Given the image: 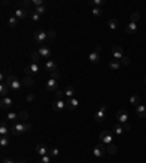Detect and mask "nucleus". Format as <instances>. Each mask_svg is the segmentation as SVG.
Instances as JSON below:
<instances>
[{
    "mask_svg": "<svg viewBox=\"0 0 146 163\" xmlns=\"http://www.w3.org/2000/svg\"><path fill=\"white\" fill-rule=\"evenodd\" d=\"M31 128H32V125H31L29 122H16V124L10 128V134H12V135H21V134L28 133Z\"/></svg>",
    "mask_w": 146,
    "mask_h": 163,
    "instance_id": "obj_1",
    "label": "nucleus"
},
{
    "mask_svg": "<svg viewBox=\"0 0 146 163\" xmlns=\"http://www.w3.org/2000/svg\"><path fill=\"white\" fill-rule=\"evenodd\" d=\"M34 41H35V44L38 47H42L44 42L47 41V32H44V31H41V29L35 31V32H34Z\"/></svg>",
    "mask_w": 146,
    "mask_h": 163,
    "instance_id": "obj_2",
    "label": "nucleus"
},
{
    "mask_svg": "<svg viewBox=\"0 0 146 163\" xmlns=\"http://www.w3.org/2000/svg\"><path fill=\"white\" fill-rule=\"evenodd\" d=\"M105 111H107V105L102 103V105L99 106V109L97 111V114H95V121L97 122L104 121V120H105Z\"/></svg>",
    "mask_w": 146,
    "mask_h": 163,
    "instance_id": "obj_3",
    "label": "nucleus"
},
{
    "mask_svg": "<svg viewBox=\"0 0 146 163\" xmlns=\"http://www.w3.org/2000/svg\"><path fill=\"white\" fill-rule=\"evenodd\" d=\"M105 152H107V147L104 146V143H99V144H97V146H95V149H94V152H92V153H94V156H95V157H102Z\"/></svg>",
    "mask_w": 146,
    "mask_h": 163,
    "instance_id": "obj_4",
    "label": "nucleus"
},
{
    "mask_svg": "<svg viewBox=\"0 0 146 163\" xmlns=\"http://www.w3.org/2000/svg\"><path fill=\"white\" fill-rule=\"evenodd\" d=\"M99 140H101V143L111 144V143H112V133H111V131H102V133L99 134Z\"/></svg>",
    "mask_w": 146,
    "mask_h": 163,
    "instance_id": "obj_5",
    "label": "nucleus"
},
{
    "mask_svg": "<svg viewBox=\"0 0 146 163\" xmlns=\"http://www.w3.org/2000/svg\"><path fill=\"white\" fill-rule=\"evenodd\" d=\"M19 21H22V19H25V18H28L29 15H31V12L28 10V9H25V7H21V9H18V10H15V13H13Z\"/></svg>",
    "mask_w": 146,
    "mask_h": 163,
    "instance_id": "obj_6",
    "label": "nucleus"
},
{
    "mask_svg": "<svg viewBox=\"0 0 146 163\" xmlns=\"http://www.w3.org/2000/svg\"><path fill=\"white\" fill-rule=\"evenodd\" d=\"M111 52H112V55H114V60H121L123 57H124V54H123V48L120 47V45H114L112 47V50H111Z\"/></svg>",
    "mask_w": 146,
    "mask_h": 163,
    "instance_id": "obj_7",
    "label": "nucleus"
},
{
    "mask_svg": "<svg viewBox=\"0 0 146 163\" xmlns=\"http://www.w3.org/2000/svg\"><path fill=\"white\" fill-rule=\"evenodd\" d=\"M45 90H48V92H57V90H59L57 80H54V79H48L47 83H45Z\"/></svg>",
    "mask_w": 146,
    "mask_h": 163,
    "instance_id": "obj_8",
    "label": "nucleus"
},
{
    "mask_svg": "<svg viewBox=\"0 0 146 163\" xmlns=\"http://www.w3.org/2000/svg\"><path fill=\"white\" fill-rule=\"evenodd\" d=\"M38 52H39V55L42 57V58H50L51 57V50H50V47H45V45H42V47H38Z\"/></svg>",
    "mask_w": 146,
    "mask_h": 163,
    "instance_id": "obj_9",
    "label": "nucleus"
},
{
    "mask_svg": "<svg viewBox=\"0 0 146 163\" xmlns=\"http://www.w3.org/2000/svg\"><path fill=\"white\" fill-rule=\"evenodd\" d=\"M89 61H91L92 64L99 63V61H101V52L97 51V50H94L92 52H89Z\"/></svg>",
    "mask_w": 146,
    "mask_h": 163,
    "instance_id": "obj_10",
    "label": "nucleus"
},
{
    "mask_svg": "<svg viewBox=\"0 0 146 163\" xmlns=\"http://www.w3.org/2000/svg\"><path fill=\"white\" fill-rule=\"evenodd\" d=\"M67 108V103H66V101L63 99V101H54L53 102V109L54 111H63V109H66Z\"/></svg>",
    "mask_w": 146,
    "mask_h": 163,
    "instance_id": "obj_11",
    "label": "nucleus"
},
{
    "mask_svg": "<svg viewBox=\"0 0 146 163\" xmlns=\"http://www.w3.org/2000/svg\"><path fill=\"white\" fill-rule=\"evenodd\" d=\"M129 120V115H127V112L124 111V109H120L118 112H117V121L120 122V124H126Z\"/></svg>",
    "mask_w": 146,
    "mask_h": 163,
    "instance_id": "obj_12",
    "label": "nucleus"
},
{
    "mask_svg": "<svg viewBox=\"0 0 146 163\" xmlns=\"http://www.w3.org/2000/svg\"><path fill=\"white\" fill-rule=\"evenodd\" d=\"M35 152L39 154V156H41V157H42V156H47L50 150H48V149H47V147H45L42 143H38V144H36V147H35Z\"/></svg>",
    "mask_w": 146,
    "mask_h": 163,
    "instance_id": "obj_13",
    "label": "nucleus"
},
{
    "mask_svg": "<svg viewBox=\"0 0 146 163\" xmlns=\"http://www.w3.org/2000/svg\"><path fill=\"white\" fill-rule=\"evenodd\" d=\"M66 103H67V109L73 111V109H76V108L79 106V99L74 96L72 99H66Z\"/></svg>",
    "mask_w": 146,
    "mask_h": 163,
    "instance_id": "obj_14",
    "label": "nucleus"
},
{
    "mask_svg": "<svg viewBox=\"0 0 146 163\" xmlns=\"http://www.w3.org/2000/svg\"><path fill=\"white\" fill-rule=\"evenodd\" d=\"M44 69H45L48 73H51V72L57 70V63H56L54 60H48V61L44 64Z\"/></svg>",
    "mask_w": 146,
    "mask_h": 163,
    "instance_id": "obj_15",
    "label": "nucleus"
},
{
    "mask_svg": "<svg viewBox=\"0 0 146 163\" xmlns=\"http://www.w3.org/2000/svg\"><path fill=\"white\" fill-rule=\"evenodd\" d=\"M0 106H1V109H7V108L13 106V101H12V98H9V96L3 98L1 102H0Z\"/></svg>",
    "mask_w": 146,
    "mask_h": 163,
    "instance_id": "obj_16",
    "label": "nucleus"
},
{
    "mask_svg": "<svg viewBox=\"0 0 146 163\" xmlns=\"http://www.w3.org/2000/svg\"><path fill=\"white\" fill-rule=\"evenodd\" d=\"M64 96H66L67 99H72V98L76 96V90H74L73 86H67V87L64 89Z\"/></svg>",
    "mask_w": 146,
    "mask_h": 163,
    "instance_id": "obj_17",
    "label": "nucleus"
},
{
    "mask_svg": "<svg viewBox=\"0 0 146 163\" xmlns=\"http://www.w3.org/2000/svg\"><path fill=\"white\" fill-rule=\"evenodd\" d=\"M126 32H127V34H130V35L136 34V32H137V23H135V22H130V23L126 26Z\"/></svg>",
    "mask_w": 146,
    "mask_h": 163,
    "instance_id": "obj_18",
    "label": "nucleus"
},
{
    "mask_svg": "<svg viewBox=\"0 0 146 163\" xmlns=\"http://www.w3.org/2000/svg\"><path fill=\"white\" fill-rule=\"evenodd\" d=\"M9 133H10V130L7 128L6 120H4V121H1V125H0V135H1V137H7Z\"/></svg>",
    "mask_w": 146,
    "mask_h": 163,
    "instance_id": "obj_19",
    "label": "nucleus"
},
{
    "mask_svg": "<svg viewBox=\"0 0 146 163\" xmlns=\"http://www.w3.org/2000/svg\"><path fill=\"white\" fill-rule=\"evenodd\" d=\"M136 114H137L139 118H146V106L137 105V106H136Z\"/></svg>",
    "mask_w": 146,
    "mask_h": 163,
    "instance_id": "obj_20",
    "label": "nucleus"
},
{
    "mask_svg": "<svg viewBox=\"0 0 146 163\" xmlns=\"http://www.w3.org/2000/svg\"><path fill=\"white\" fill-rule=\"evenodd\" d=\"M18 120H19V115L16 114V112H7V115H6V121L9 122H18Z\"/></svg>",
    "mask_w": 146,
    "mask_h": 163,
    "instance_id": "obj_21",
    "label": "nucleus"
},
{
    "mask_svg": "<svg viewBox=\"0 0 146 163\" xmlns=\"http://www.w3.org/2000/svg\"><path fill=\"white\" fill-rule=\"evenodd\" d=\"M21 86H22V82L21 80H18V79H15V80L10 83V90H13V92H18L19 89H21Z\"/></svg>",
    "mask_w": 146,
    "mask_h": 163,
    "instance_id": "obj_22",
    "label": "nucleus"
},
{
    "mask_svg": "<svg viewBox=\"0 0 146 163\" xmlns=\"http://www.w3.org/2000/svg\"><path fill=\"white\" fill-rule=\"evenodd\" d=\"M9 84H6V83H1V86H0V95H1V99L3 98H6L7 96V93H9Z\"/></svg>",
    "mask_w": 146,
    "mask_h": 163,
    "instance_id": "obj_23",
    "label": "nucleus"
},
{
    "mask_svg": "<svg viewBox=\"0 0 146 163\" xmlns=\"http://www.w3.org/2000/svg\"><path fill=\"white\" fill-rule=\"evenodd\" d=\"M18 22H19V19L15 16V15H12V16H9V19H7V25L10 26V28H15L16 25H18Z\"/></svg>",
    "mask_w": 146,
    "mask_h": 163,
    "instance_id": "obj_24",
    "label": "nucleus"
},
{
    "mask_svg": "<svg viewBox=\"0 0 146 163\" xmlns=\"http://www.w3.org/2000/svg\"><path fill=\"white\" fill-rule=\"evenodd\" d=\"M112 131H114V134H115V135H121V134L124 133L123 124H120V122H118V124H115V125H114V128H112Z\"/></svg>",
    "mask_w": 146,
    "mask_h": 163,
    "instance_id": "obj_25",
    "label": "nucleus"
},
{
    "mask_svg": "<svg viewBox=\"0 0 146 163\" xmlns=\"http://www.w3.org/2000/svg\"><path fill=\"white\" fill-rule=\"evenodd\" d=\"M22 84H24V86H26V87L34 86V79H32V76H25V77H24V80H22Z\"/></svg>",
    "mask_w": 146,
    "mask_h": 163,
    "instance_id": "obj_26",
    "label": "nucleus"
},
{
    "mask_svg": "<svg viewBox=\"0 0 146 163\" xmlns=\"http://www.w3.org/2000/svg\"><path fill=\"white\" fill-rule=\"evenodd\" d=\"M108 67L111 70H118L120 69V61L118 60H111L108 63Z\"/></svg>",
    "mask_w": 146,
    "mask_h": 163,
    "instance_id": "obj_27",
    "label": "nucleus"
},
{
    "mask_svg": "<svg viewBox=\"0 0 146 163\" xmlns=\"http://www.w3.org/2000/svg\"><path fill=\"white\" fill-rule=\"evenodd\" d=\"M31 58H32V63H36V64H38L42 57L39 55V52H38V50H36V51H32V52H31Z\"/></svg>",
    "mask_w": 146,
    "mask_h": 163,
    "instance_id": "obj_28",
    "label": "nucleus"
},
{
    "mask_svg": "<svg viewBox=\"0 0 146 163\" xmlns=\"http://www.w3.org/2000/svg\"><path fill=\"white\" fill-rule=\"evenodd\" d=\"M104 3H105L104 0H91V1H89V6H91V7H102Z\"/></svg>",
    "mask_w": 146,
    "mask_h": 163,
    "instance_id": "obj_29",
    "label": "nucleus"
},
{
    "mask_svg": "<svg viewBox=\"0 0 146 163\" xmlns=\"http://www.w3.org/2000/svg\"><path fill=\"white\" fill-rule=\"evenodd\" d=\"M0 147L4 150L9 147V138L7 137H0Z\"/></svg>",
    "mask_w": 146,
    "mask_h": 163,
    "instance_id": "obj_30",
    "label": "nucleus"
},
{
    "mask_svg": "<svg viewBox=\"0 0 146 163\" xmlns=\"http://www.w3.org/2000/svg\"><path fill=\"white\" fill-rule=\"evenodd\" d=\"M107 153H108V154H115V153H117V146L112 144V143L108 144V146H107Z\"/></svg>",
    "mask_w": 146,
    "mask_h": 163,
    "instance_id": "obj_31",
    "label": "nucleus"
},
{
    "mask_svg": "<svg viewBox=\"0 0 146 163\" xmlns=\"http://www.w3.org/2000/svg\"><path fill=\"white\" fill-rule=\"evenodd\" d=\"M56 37H57V34H56V31H53V29H50V31H47V40L48 41H53L56 40Z\"/></svg>",
    "mask_w": 146,
    "mask_h": 163,
    "instance_id": "obj_32",
    "label": "nucleus"
},
{
    "mask_svg": "<svg viewBox=\"0 0 146 163\" xmlns=\"http://www.w3.org/2000/svg\"><path fill=\"white\" fill-rule=\"evenodd\" d=\"M130 103L137 106V105L140 103V98H139L137 95H132V96H130Z\"/></svg>",
    "mask_w": 146,
    "mask_h": 163,
    "instance_id": "obj_33",
    "label": "nucleus"
},
{
    "mask_svg": "<svg viewBox=\"0 0 146 163\" xmlns=\"http://www.w3.org/2000/svg\"><path fill=\"white\" fill-rule=\"evenodd\" d=\"M108 26H110V29H117L118 28V21L117 19H110Z\"/></svg>",
    "mask_w": 146,
    "mask_h": 163,
    "instance_id": "obj_34",
    "label": "nucleus"
},
{
    "mask_svg": "<svg viewBox=\"0 0 146 163\" xmlns=\"http://www.w3.org/2000/svg\"><path fill=\"white\" fill-rule=\"evenodd\" d=\"M29 18H31V21H32V22H39V21H41V15H38V13H35L34 10L31 12Z\"/></svg>",
    "mask_w": 146,
    "mask_h": 163,
    "instance_id": "obj_35",
    "label": "nucleus"
},
{
    "mask_svg": "<svg viewBox=\"0 0 146 163\" xmlns=\"http://www.w3.org/2000/svg\"><path fill=\"white\" fill-rule=\"evenodd\" d=\"M28 118H29V114H28V112H26V111H22V112H21V114H19V120H21V122L22 121H28Z\"/></svg>",
    "mask_w": 146,
    "mask_h": 163,
    "instance_id": "obj_36",
    "label": "nucleus"
},
{
    "mask_svg": "<svg viewBox=\"0 0 146 163\" xmlns=\"http://www.w3.org/2000/svg\"><path fill=\"white\" fill-rule=\"evenodd\" d=\"M92 15L94 16H101L102 15V7H92Z\"/></svg>",
    "mask_w": 146,
    "mask_h": 163,
    "instance_id": "obj_37",
    "label": "nucleus"
},
{
    "mask_svg": "<svg viewBox=\"0 0 146 163\" xmlns=\"http://www.w3.org/2000/svg\"><path fill=\"white\" fill-rule=\"evenodd\" d=\"M50 79H54V80H59L60 79V72L59 70H54L50 73Z\"/></svg>",
    "mask_w": 146,
    "mask_h": 163,
    "instance_id": "obj_38",
    "label": "nucleus"
},
{
    "mask_svg": "<svg viewBox=\"0 0 146 163\" xmlns=\"http://www.w3.org/2000/svg\"><path fill=\"white\" fill-rule=\"evenodd\" d=\"M63 99H64V92L59 89V90L56 92V101H63Z\"/></svg>",
    "mask_w": 146,
    "mask_h": 163,
    "instance_id": "obj_39",
    "label": "nucleus"
},
{
    "mask_svg": "<svg viewBox=\"0 0 146 163\" xmlns=\"http://www.w3.org/2000/svg\"><path fill=\"white\" fill-rule=\"evenodd\" d=\"M59 153H60V152H59V149H57V147H53V149H50V152H48V154H50L51 157H57V156H59Z\"/></svg>",
    "mask_w": 146,
    "mask_h": 163,
    "instance_id": "obj_40",
    "label": "nucleus"
},
{
    "mask_svg": "<svg viewBox=\"0 0 146 163\" xmlns=\"http://www.w3.org/2000/svg\"><path fill=\"white\" fill-rule=\"evenodd\" d=\"M29 67H31V72H32V74H36V73L39 72V66H38L36 63H32V64H29Z\"/></svg>",
    "mask_w": 146,
    "mask_h": 163,
    "instance_id": "obj_41",
    "label": "nucleus"
},
{
    "mask_svg": "<svg viewBox=\"0 0 146 163\" xmlns=\"http://www.w3.org/2000/svg\"><path fill=\"white\" fill-rule=\"evenodd\" d=\"M45 10H47V9H45V6H44V4H42V6H38V7H35V9H34V12H35V13H38V15L45 13Z\"/></svg>",
    "mask_w": 146,
    "mask_h": 163,
    "instance_id": "obj_42",
    "label": "nucleus"
},
{
    "mask_svg": "<svg viewBox=\"0 0 146 163\" xmlns=\"http://www.w3.org/2000/svg\"><path fill=\"white\" fill-rule=\"evenodd\" d=\"M130 19H132V22H135V23H137V21L140 19V15H139L137 12H135V13H132V16H130Z\"/></svg>",
    "mask_w": 146,
    "mask_h": 163,
    "instance_id": "obj_43",
    "label": "nucleus"
},
{
    "mask_svg": "<svg viewBox=\"0 0 146 163\" xmlns=\"http://www.w3.org/2000/svg\"><path fill=\"white\" fill-rule=\"evenodd\" d=\"M51 159H53V157H51L50 154L42 156V157H41V160H39V163H51Z\"/></svg>",
    "mask_w": 146,
    "mask_h": 163,
    "instance_id": "obj_44",
    "label": "nucleus"
},
{
    "mask_svg": "<svg viewBox=\"0 0 146 163\" xmlns=\"http://www.w3.org/2000/svg\"><path fill=\"white\" fill-rule=\"evenodd\" d=\"M31 3H32L34 9L38 7V6H42V4H44V1H42V0H31Z\"/></svg>",
    "mask_w": 146,
    "mask_h": 163,
    "instance_id": "obj_45",
    "label": "nucleus"
},
{
    "mask_svg": "<svg viewBox=\"0 0 146 163\" xmlns=\"http://www.w3.org/2000/svg\"><path fill=\"white\" fill-rule=\"evenodd\" d=\"M120 63H121V64H124V66H129V64H130V58L124 55V57H123V58L120 60Z\"/></svg>",
    "mask_w": 146,
    "mask_h": 163,
    "instance_id": "obj_46",
    "label": "nucleus"
},
{
    "mask_svg": "<svg viewBox=\"0 0 146 163\" xmlns=\"http://www.w3.org/2000/svg\"><path fill=\"white\" fill-rule=\"evenodd\" d=\"M15 79H16L15 76H12V74H9V76H7V79H6V82H4V83L10 86V83H12V82H13V80H15Z\"/></svg>",
    "mask_w": 146,
    "mask_h": 163,
    "instance_id": "obj_47",
    "label": "nucleus"
},
{
    "mask_svg": "<svg viewBox=\"0 0 146 163\" xmlns=\"http://www.w3.org/2000/svg\"><path fill=\"white\" fill-rule=\"evenodd\" d=\"M24 72H25V74H26V76H32V72H31V67H29V66H26Z\"/></svg>",
    "mask_w": 146,
    "mask_h": 163,
    "instance_id": "obj_48",
    "label": "nucleus"
},
{
    "mask_svg": "<svg viewBox=\"0 0 146 163\" xmlns=\"http://www.w3.org/2000/svg\"><path fill=\"white\" fill-rule=\"evenodd\" d=\"M123 128H124V131H130V130H132V125H130L129 122H126V124H123Z\"/></svg>",
    "mask_w": 146,
    "mask_h": 163,
    "instance_id": "obj_49",
    "label": "nucleus"
},
{
    "mask_svg": "<svg viewBox=\"0 0 146 163\" xmlns=\"http://www.w3.org/2000/svg\"><path fill=\"white\" fill-rule=\"evenodd\" d=\"M34 99H35V95H32V93H29V95L26 96V101H28V102H32Z\"/></svg>",
    "mask_w": 146,
    "mask_h": 163,
    "instance_id": "obj_50",
    "label": "nucleus"
},
{
    "mask_svg": "<svg viewBox=\"0 0 146 163\" xmlns=\"http://www.w3.org/2000/svg\"><path fill=\"white\" fill-rule=\"evenodd\" d=\"M3 163H16V162H15V160H12V159H4Z\"/></svg>",
    "mask_w": 146,
    "mask_h": 163,
    "instance_id": "obj_51",
    "label": "nucleus"
},
{
    "mask_svg": "<svg viewBox=\"0 0 146 163\" xmlns=\"http://www.w3.org/2000/svg\"><path fill=\"white\" fill-rule=\"evenodd\" d=\"M95 50H97V51H99V52H101V50H102V47H101V45H95Z\"/></svg>",
    "mask_w": 146,
    "mask_h": 163,
    "instance_id": "obj_52",
    "label": "nucleus"
},
{
    "mask_svg": "<svg viewBox=\"0 0 146 163\" xmlns=\"http://www.w3.org/2000/svg\"><path fill=\"white\" fill-rule=\"evenodd\" d=\"M18 163H26V162H25V160H22V162H18Z\"/></svg>",
    "mask_w": 146,
    "mask_h": 163,
    "instance_id": "obj_53",
    "label": "nucleus"
},
{
    "mask_svg": "<svg viewBox=\"0 0 146 163\" xmlns=\"http://www.w3.org/2000/svg\"><path fill=\"white\" fill-rule=\"evenodd\" d=\"M145 93H146V89H145Z\"/></svg>",
    "mask_w": 146,
    "mask_h": 163,
    "instance_id": "obj_54",
    "label": "nucleus"
},
{
    "mask_svg": "<svg viewBox=\"0 0 146 163\" xmlns=\"http://www.w3.org/2000/svg\"><path fill=\"white\" fill-rule=\"evenodd\" d=\"M145 82H146V79H145Z\"/></svg>",
    "mask_w": 146,
    "mask_h": 163,
    "instance_id": "obj_55",
    "label": "nucleus"
}]
</instances>
